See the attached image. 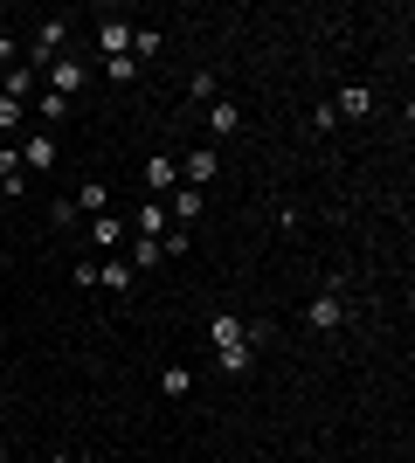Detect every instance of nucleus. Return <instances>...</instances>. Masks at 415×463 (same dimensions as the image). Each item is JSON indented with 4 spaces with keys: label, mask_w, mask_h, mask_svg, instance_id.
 Wrapping results in <instances>:
<instances>
[{
    "label": "nucleus",
    "mask_w": 415,
    "mask_h": 463,
    "mask_svg": "<svg viewBox=\"0 0 415 463\" xmlns=\"http://www.w3.org/2000/svg\"><path fill=\"white\" fill-rule=\"evenodd\" d=\"M263 332H270V326H242V318L215 311V318H208V339H215V367H222V373H250V367H257V353H250V346H257Z\"/></svg>",
    "instance_id": "1"
},
{
    "label": "nucleus",
    "mask_w": 415,
    "mask_h": 463,
    "mask_svg": "<svg viewBox=\"0 0 415 463\" xmlns=\"http://www.w3.org/2000/svg\"><path fill=\"white\" fill-rule=\"evenodd\" d=\"M305 326H312L318 339H333V332L346 326V290H339V284H325V290L312 298V305H305Z\"/></svg>",
    "instance_id": "2"
},
{
    "label": "nucleus",
    "mask_w": 415,
    "mask_h": 463,
    "mask_svg": "<svg viewBox=\"0 0 415 463\" xmlns=\"http://www.w3.org/2000/svg\"><path fill=\"white\" fill-rule=\"evenodd\" d=\"M21 153V166H28V180H42V174H56V159H62V146H56V132H28L14 146Z\"/></svg>",
    "instance_id": "3"
},
{
    "label": "nucleus",
    "mask_w": 415,
    "mask_h": 463,
    "mask_svg": "<svg viewBox=\"0 0 415 463\" xmlns=\"http://www.w3.org/2000/svg\"><path fill=\"white\" fill-rule=\"evenodd\" d=\"M56 56H70V28H62V21H42V28H35V49H28V70L42 77Z\"/></svg>",
    "instance_id": "4"
},
{
    "label": "nucleus",
    "mask_w": 415,
    "mask_h": 463,
    "mask_svg": "<svg viewBox=\"0 0 415 463\" xmlns=\"http://www.w3.org/2000/svg\"><path fill=\"white\" fill-rule=\"evenodd\" d=\"M42 83H49L56 97H77L83 83H90V70H83V62H77V49H70V56H56L49 70H42Z\"/></svg>",
    "instance_id": "5"
},
{
    "label": "nucleus",
    "mask_w": 415,
    "mask_h": 463,
    "mask_svg": "<svg viewBox=\"0 0 415 463\" xmlns=\"http://www.w3.org/2000/svg\"><path fill=\"white\" fill-rule=\"evenodd\" d=\"M201 208H208V194H201V187H174V194H166V214H174V229H194Z\"/></svg>",
    "instance_id": "6"
},
{
    "label": "nucleus",
    "mask_w": 415,
    "mask_h": 463,
    "mask_svg": "<svg viewBox=\"0 0 415 463\" xmlns=\"http://www.w3.org/2000/svg\"><path fill=\"white\" fill-rule=\"evenodd\" d=\"M146 187H153V201H166V194L180 187V159L174 153H153V159H146Z\"/></svg>",
    "instance_id": "7"
},
{
    "label": "nucleus",
    "mask_w": 415,
    "mask_h": 463,
    "mask_svg": "<svg viewBox=\"0 0 415 463\" xmlns=\"http://www.w3.org/2000/svg\"><path fill=\"white\" fill-rule=\"evenodd\" d=\"M180 174H187V187H208V180L222 174V153H215V146H194V153L180 159Z\"/></svg>",
    "instance_id": "8"
},
{
    "label": "nucleus",
    "mask_w": 415,
    "mask_h": 463,
    "mask_svg": "<svg viewBox=\"0 0 415 463\" xmlns=\"http://www.w3.org/2000/svg\"><path fill=\"white\" fill-rule=\"evenodd\" d=\"M98 56H132V21H98Z\"/></svg>",
    "instance_id": "9"
},
{
    "label": "nucleus",
    "mask_w": 415,
    "mask_h": 463,
    "mask_svg": "<svg viewBox=\"0 0 415 463\" xmlns=\"http://www.w3.org/2000/svg\"><path fill=\"white\" fill-rule=\"evenodd\" d=\"M208 132H215V138H236V132H242L236 97H215V104H208Z\"/></svg>",
    "instance_id": "10"
},
{
    "label": "nucleus",
    "mask_w": 415,
    "mask_h": 463,
    "mask_svg": "<svg viewBox=\"0 0 415 463\" xmlns=\"http://www.w3.org/2000/svg\"><path fill=\"white\" fill-rule=\"evenodd\" d=\"M333 111H339V118H354V125H360V118H374V90H367V83H346Z\"/></svg>",
    "instance_id": "11"
},
{
    "label": "nucleus",
    "mask_w": 415,
    "mask_h": 463,
    "mask_svg": "<svg viewBox=\"0 0 415 463\" xmlns=\"http://www.w3.org/2000/svg\"><path fill=\"white\" fill-rule=\"evenodd\" d=\"M70 208H77L83 222H90V214H104V208H111V187H104V180H83V187L70 194Z\"/></svg>",
    "instance_id": "12"
},
{
    "label": "nucleus",
    "mask_w": 415,
    "mask_h": 463,
    "mask_svg": "<svg viewBox=\"0 0 415 463\" xmlns=\"http://www.w3.org/2000/svg\"><path fill=\"white\" fill-rule=\"evenodd\" d=\"M0 194H14V201L28 194V166H21L14 146H0Z\"/></svg>",
    "instance_id": "13"
},
{
    "label": "nucleus",
    "mask_w": 415,
    "mask_h": 463,
    "mask_svg": "<svg viewBox=\"0 0 415 463\" xmlns=\"http://www.w3.org/2000/svg\"><path fill=\"white\" fill-rule=\"evenodd\" d=\"M83 235H90V242H104V250H111V242H125V214H90V222H83Z\"/></svg>",
    "instance_id": "14"
},
{
    "label": "nucleus",
    "mask_w": 415,
    "mask_h": 463,
    "mask_svg": "<svg viewBox=\"0 0 415 463\" xmlns=\"http://www.w3.org/2000/svg\"><path fill=\"white\" fill-rule=\"evenodd\" d=\"M98 284H104V290H118V298H132L138 270H132V263H98Z\"/></svg>",
    "instance_id": "15"
},
{
    "label": "nucleus",
    "mask_w": 415,
    "mask_h": 463,
    "mask_svg": "<svg viewBox=\"0 0 415 463\" xmlns=\"http://www.w3.org/2000/svg\"><path fill=\"white\" fill-rule=\"evenodd\" d=\"M166 229H174V214H166V201H146V208H138V235H153V242H159Z\"/></svg>",
    "instance_id": "16"
},
{
    "label": "nucleus",
    "mask_w": 415,
    "mask_h": 463,
    "mask_svg": "<svg viewBox=\"0 0 415 463\" xmlns=\"http://www.w3.org/2000/svg\"><path fill=\"white\" fill-rule=\"evenodd\" d=\"M222 97V77L215 70H194V77H187V104H215Z\"/></svg>",
    "instance_id": "17"
},
{
    "label": "nucleus",
    "mask_w": 415,
    "mask_h": 463,
    "mask_svg": "<svg viewBox=\"0 0 415 463\" xmlns=\"http://www.w3.org/2000/svg\"><path fill=\"white\" fill-rule=\"evenodd\" d=\"M35 118H42V132H49V125H62V118H70V97L42 90V97H35Z\"/></svg>",
    "instance_id": "18"
},
{
    "label": "nucleus",
    "mask_w": 415,
    "mask_h": 463,
    "mask_svg": "<svg viewBox=\"0 0 415 463\" xmlns=\"http://www.w3.org/2000/svg\"><path fill=\"white\" fill-rule=\"evenodd\" d=\"M159 394L187 402V394H194V367H166V373H159Z\"/></svg>",
    "instance_id": "19"
},
{
    "label": "nucleus",
    "mask_w": 415,
    "mask_h": 463,
    "mask_svg": "<svg viewBox=\"0 0 415 463\" xmlns=\"http://www.w3.org/2000/svg\"><path fill=\"white\" fill-rule=\"evenodd\" d=\"M125 263H132V270H153V263H159V242H153V235H132V256H125Z\"/></svg>",
    "instance_id": "20"
},
{
    "label": "nucleus",
    "mask_w": 415,
    "mask_h": 463,
    "mask_svg": "<svg viewBox=\"0 0 415 463\" xmlns=\"http://www.w3.org/2000/svg\"><path fill=\"white\" fill-rule=\"evenodd\" d=\"M104 77H111V83H118V90H125V83H138V77H146V70H138L132 56H111V62H104Z\"/></svg>",
    "instance_id": "21"
},
{
    "label": "nucleus",
    "mask_w": 415,
    "mask_h": 463,
    "mask_svg": "<svg viewBox=\"0 0 415 463\" xmlns=\"http://www.w3.org/2000/svg\"><path fill=\"white\" fill-rule=\"evenodd\" d=\"M159 56V28H132V62H153Z\"/></svg>",
    "instance_id": "22"
},
{
    "label": "nucleus",
    "mask_w": 415,
    "mask_h": 463,
    "mask_svg": "<svg viewBox=\"0 0 415 463\" xmlns=\"http://www.w3.org/2000/svg\"><path fill=\"white\" fill-rule=\"evenodd\" d=\"M49 222H56V229H83V214L70 208V194H62V201H49Z\"/></svg>",
    "instance_id": "23"
},
{
    "label": "nucleus",
    "mask_w": 415,
    "mask_h": 463,
    "mask_svg": "<svg viewBox=\"0 0 415 463\" xmlns=\"http://www.w3.org/2000/svg\"><path fill=\"white\" fill-rule=\"evenodd\" d=\"M21 118H28V104H14V97H0V132H21Z\"/></svg>",
    "instance_id": "24"
},
{
    "label": "nucleus",
    "mask_w": 415,
    "mask_h": 463,
    "mask_svg": "<svg viewBox=\"0 0 415 463\" xmlns=\"http://www.w3.org/2000/svg\"><path fill=\"white\" fill-rule=\"evenodd\" d=\"M325 132H339V111H333V104H318V111H312V138H325Z\"/></svg>",
    "instance_id": "25"
},
{
    "label": "nucleus",
    "mask_w": 415,
    "mask_h": 463,
    "mask_svg": "<svg viewBox=\"0 0 415 463\" xmlns=\"http://www.w3.org/2000/svg\"><path fill=\"white\" fill-rule=\"evenodd\" d=\"M56 463H90V457H77V449H62V457H56Z\"/></svg>",
    "instance_id": "26"
},
{
    "label": "nucleus",
    "mask_w": 415,
    "mask_h": 463,
    "mask_svg": "<svg viewBox=\"0 0 415 463\" xmlns=\"http://www.w3.org/2000/svg\"><path fill=\"white\" fill-rule=\"evenodd\" d=\"M0 35H7V7H0Z\"/></svg>",
    "instance_id": "27"
},
{
    "label": "nucleus",
    "mask_w": 415,
    "mask_h": 463,
    "mask_svg": "<svg viewBox=\"0 0 415 463\" xmlns=\"http://www.w3.org/2000/svg\"><path fill=\"white\" fill-rule=\"evenodd\" d=\"M0 90H7V70H0Z\"/></svg>",
    "instance_id": "28"
},
{
    "label": "nucleus",
    "mask_w": 415,
    "mask_h": 463,
    "mask_svg": "<svg viewBox=\"0 0 415 463\" xmlns=\"http://www.w3.org/2000/svg\"><path fill=\"white\" fill-rule=\"evenodd\" d=\"M0 463H7V443H0Z\"/></svg>",
    "instance_id": "29"
},
{
    "label": "nucleus",
    "mask_w": 415,
    "mask_h": 463,
    "mask_svg": "<svg viewBox=\"0 0 415 463\" xmlns=\"http://www.w3.org/2000/svg\"><path fill=\"white\" fill-rule=\"evenodd\" d=\"M194 463H201V457H194Z\"/></svg>",
    "instance_id": "30"
}]
</instances>
